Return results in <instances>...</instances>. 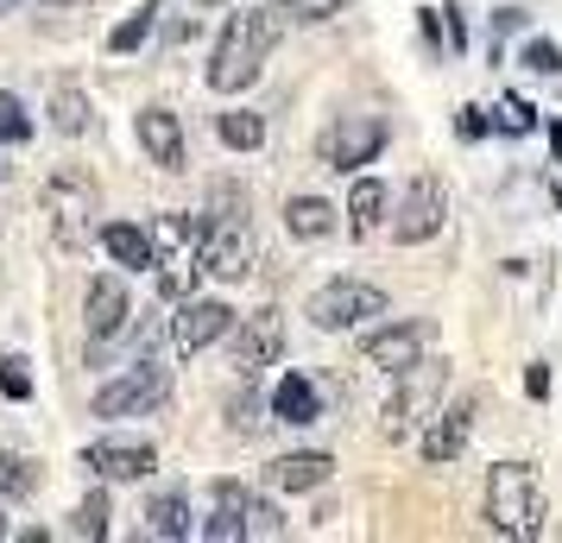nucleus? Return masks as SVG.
I'll list each match as a JSON object with an SVG mask.
<instances>
[{"instance_id": "obj_22", "label": "nucleus", "mask_w": 562, "mask_h": 543, "mask_svg": "<svg viewBox=\"0 0 562 543\" xmlns=\"http://www.w3.org/2000/svg\"><path fill=\"white\" fill-rule=\"evenodd\" d=\"M190 531H196V518H190V499H183V493H158L153 506H146V538L183 543Z\"/></svg>"}, {"instance_id": "obj_19", "label": "nucleus", "mask_w": 562, "mask_h": 543, "mask_svg": "<svg viewBox=\"0 0 562 543\" xmlns=\"http://www.w3.org/2000/svg\"><path fill=\"white\" fill-rule=\"evenodd\" d=\"M102 247H108V259H114V265H127V272H153V265H158V240L146 228H133V222H108Z\"/></svg>"}, {"instance_id": "obj_38", "label": "nucleus", "mask_w": 562, "mask_h": 543, "mask_svg": "<svg viewBox=\"0 0 562 543\" xmlns=\"http://www.w3.org/2000/svg\"><path fill=\"white\" fill-rule=\"evenodd\" d=\"M493 32H499V38H506V32H525V7H499V13H493Z\"/></svg>"}, {"instance_id": "obj_26", "label": "nucleus", "mask_w": 562, "mask_h": 543, "mask_svg": "<svg viewBox=\"0 0 562 543\" xmlns=\"http://www.w3.org/2000/svg\"><path fill=\"white\" fill-rule=\"evenodd\" d=\"M153 20H158V7H153V0H146V7L133 13V20H121V26L108 32V45H114V52H139V45L153 38Z\"/></svg>"}, {"instance_id": "obj_17", "label": "nucleus", "mask_w": 562, "mask_h": 543, "mask_svg": "<svg viewBox=\"0 0 562 543\" xmlns=\"http://www.w3.org/2000/svg\"><path fill=\"white\" fill-rule=\"evenodd\" d=\"M133 133H139V146H146V158L158 171H183V127L171 108H139Z\"/></svg>"}, {"instance_id": "obj_6", "label": "nucleus", "mask_w": 562, "mask_h": 543, "mask_svg": "<svg viewBox=\"0 0 562 543\" xmlns=\"http://www.w3.org/2000/svg\"><path fill=\"white\" fill-rule=\"evenodd\" d=\"M171 398V373L158 361H133L127 373H114L102 392H95V417H146Z\"/></svg>"}, {"instance_id": "obj_39", "label": "nucleus", "mask_w": 562, "mask_h": 543, "mask_svg": "<svg viewBox=\"0 0 562 543\" xmlns=\"http://www.w3.org/2000/svg\"><path fill=\"white\" fill-rule=\"evenodd\" d=\"M442 26H449V45H468V26H461V7H442Z\"/></svg>"}, {"instance_id": "obj_12", "label": "nucleus", "mask_w": 562, "mask_h": 543, "mask_svg": "<svg viewBox=\"0 0 562 543\" xmlns=\"http://www.w3.org/2000/svg\"><path fill=\"white\" fill-rule=\"evenodd\" d=\"M284 354V323L279 310H254L234 323V373L240 380H254V373H266V366Z\"/></svg>"}, {"instance_id": "obj_37", "label": "nucleus", "mask_w": 562, "mask_h": 543, "mask_svg": "<svg viewBox=\"0 0 562 543\" xmlns=\"http://www.w3.org/2000/svg\"><path fill=\"white\" fill-rule=\"evenodd\" d=\"M525 392H531V398H550V366H543V361L525 366Z\"/></svg>"}, {"instance_id": "obj_43", "label": "nucleus", "mask_w": 562, "mask_h": 543, "mask_svg": "<svg viewBox=\"0 0 562 543\" xmlns=\"http://www.w3.org/2000/svg\"><path fill=\"white\" fill-rule=\"evenodd\" d=\"M57 7H82V0H57Z\"/></svg>"}, {"instance_id": "obj_8", "label": "nucleus", "mask_w": 562, "mask_h": 543, "mask_svg": "<svg viewBox=\"0 0 562 543\" xmlns=\"http://www.w3.org/2000/svg\"><path fill=\"white\" fill-rule=\"evenodd\" d=\"M442 222H449V190H442V178H436V171L411 178L405 203L392 215V240H398V247H424V240L442 234Z\"/></svg>"}, {"instance_id": "obj_34", "label": "nucleus", "mask_w": 562, "mask_h": 543, "mask_svg": "<svg viewBox=\"0 0 562 543\" xmlns=\"http://www.w3.org/2000/svg\"><path fill=\"white\" fill-rule=\"evenodd\" d=\"M525 70H537V77H562V45L531 38V45H525Z\"/></svg>"}, {"instance_id": "obj_25", "label": "nucleus", "mask_w": 562, "mask_h": 543, "mask_svg": "<svg viewBox=\"0 0 562 543\" xmlns=\"http://www.w3.org/2000/svg\"><path fill=\"white\" fill-rule=\"evenodd\" d=\"M215 133H222L228 152H259V146H266V121H259L254 108H228V114L215 121Z\"/></svg>"}, {"instance_id": "obj_23", "label": "nucleus", "mask_w": 562, "mask_h": 543, "mask_svg": "<svg viewBox=\"0 0 562 543\" xmlns=\"http://www.w3.org/2000/svg\"><path fill=\"white\" fill-rule=\"evenodd\" d=\"M52 127L64 139H82V133L95 127V108H89V95H82L77 82H57L52 89Z\"/></svg>"}, {"instance_id": "obj_24", "label": "nucleus", "mask_w": 562, "mask_h": 543, "mask_svg": "<svg viewBox=\"0 0 562 543\" xmlns=\"http://www.w3.org/2000/svg\"><path fill=\"white\" fill-rule=\"evenodd\" d=\"M385 203H392V196H385L380 178H355V190H348V228H355V234H373V228L385 222Z\"/></svg>"}, {"instance_id": "obj_32", "label": "nucleus", "mask_w": 562, "mask_h": 543, "mask_svg": "<svg viewBox=\"0 0 562 543\" xmlns=\"http://www.w3.org/2000/svg\"><path fill=\"white\" fill-rule=\"evenodd\" d=\"M0 392L20 405V398H32V373H26V354H0Z\"/></svg>"}, {"instance_id": "obj_36", "label": "nucleus", "mask_w": 562, "mask_h": 543, "mask_svg": "<svg viewBox=\"0 0 562 543\" xmlns=\"http://www.w3.org/2000/svg\"><path fill=\"white\" fill-rule=\"evenodd\" d=\"M456 127H461V139H481V133L493 127V121H486V108H461V114H456Z\"/></svg>"}, {"instance_id": "obj_21", "label": "nucleus", "mask_w": 562, "mask_h": 543, "mask_svg": "<svg viewBox=\"0 0 562 543\" xmlns=\"http://www.w3.org/2000/svg\"><path fill=\"white\" fill-rule=\"evenodd\" d=\"M284 228L297 234V240H329L341 228V208L323 203V196H291L284 203Z\"/></svg>"}, {"instance_id": "obj_27", "label": "nucleus", "mask_w": 562, "mask_h": 543, "mask_svg": "<svg viewBox=\"0 0 562 543\" xmlns=\"http://www.w3.org/2000/svg\"><path fill=\"white\" fill-rule=\"evenodd\" d=\"M0 139H7V146H26V139H32L26 102H20V95H7V89H0Z\"/></svg>"}, {"instance_id": "obj_33", "label": "nucleus", "mask_w": 562, "mask_h": 543, "mask_svg": "<svg viewBox=\"0 0 562 543\" xmlns=\"http://www.w3.org/2000/svg\"><path fill=\"white\" fill-rule=\"evenodd\" d=\"M77 538H108V493H89L77 506Z\"/></svg>"}, {"instance_id": "obj_5", "label": "nucleus", "mask_w": 562, "mask_h": 543, "mask_svg": "<svg viewBox=\"0 0 562 543\" xmlns=\"http://www.w3.org/2000/svg\"><path fill=\"white\" fill-rule=\"evenodd\" d=\"M392 304H385L380 285H367V279H329V285L316 291L304 304L310 329H323V336H341V329H367L373 316H385Z\"/></svg>"}, {"instance_id": "obj_30", "label": "nucleus", "mask_w": 562, "mask_h": 543, "mask_svg": "<svg viewBox=\"0 0 562 543\" xmlns=\"http://www.w3.org/2000/svg\"><path fill=\"white\" fill-rule=\"evenodd\" d=\"M291 524H284V512L272 506V499H247V538H284Z\"/></svg>"}, {"instance_id": "obj_41", "label": "nucleus", "mask_w": 562, "mask_h": 543, "mask_svg": "<svg viewBox=\"0 0 562 543\" xmlns=\"http://www.w3.org/2000/svg\"><path fill=\"white\" fill-rule=\"evenodd\" d=\"M0 538H7V506H0Z\"/></svg>"}, {"instance_id": "obj_35", "label": "nucleus", "mask_w": 562, "mask_h": 543, "mask_svg": "<svg viewBox=\"0 0 562 543\" xmlns=\"http://www.w3.org/2000/svg\"><path fill=\"white\" fill-rule=\"evenodd\" d=\"M259 423H266V417H259V398H234L228 405V430L234 437H247V430H259Z\"/></svg>"}, {"instance_id": "obj_10", "label": "nucleus", "mask_w": 562, "mask_h": 543, "mask_svg": "<svg viewBox=\"0 0 562 543\" xmlns=\"http://www.w3.org/2000/svg\"><path fill=\"white\" fill-rule=\"evenodd\" d=\"M222 336H234V310L222 297H178V316H171V341L178 354H203Z\"/></svg>"}, {"instance_id": "obj_15", "label": "nucleus", "mask_w": 562, "mask_h": 543, "mask_svg": "<svg viewBox=\"0 0 562 543\" xmlns=\"http://www.w3.org/2000/svg\"><path fill=\"white\" fill-rule=\"evenodd\" d=\"M127 285L121 279H95L89 285V297H82V329H89V348H102V341H114L121 329H127Z\"/></svg>"}, {"instance_id": "obj_11", "label": "nucleus", "mask_w": 562, "mask_h": 543, "mask_svg": "<svg viewBox=\"0 0 562 543\" xmlns=\"http://www.w3.org/2000/svg\"><path fill=\"white\" fill-rule=\"evenodd\" d=\"M82 467L95 474V480H108V487H121V480H146L158 467V449L153 442H127V437H102L82 449Z\"/></svg>"}, {"instance_id": "obj_4", "label": "nucleus", "mask_w": 562, "mask_h": 543, "mask_svg": "<svg viewBox=\"0 0 562 543\" xmlns=\"http://www.w3.org/2000/svg\"><path fill=\"white\" fill-rule=\"evenodd\" d=\"M398 380H405V386L385 398V423H380L392 442L417 437V430L436 417V405H442V386H449V366H442V361H417V366H405Z\"/></svg>"}, {"instance_id": "obj_1", "label": "nucleus", "mask_w": 562, "mask_h": 543, "mask_svg": "<svg viewBox=\"0 0 562 543\" xmlns=\"http://www.w3.org/2000/svg\"><path fill=\"white\" fill-rule=\"evenodd\" d=\"M284 26H291L284 7H240V13H228V26L215 38V52H209V89L215 95L254 89L259 70H266V57H272V45L284 38Z\"/></svg>"}, {"instance_id": "obj_40", "label": "nucleus", "mask_w": 562, "mask_h": 543, "mask_svg": "<svg viewBox=\"0 0 562 543\" xmlns=\"http://www.w3.org/2000/svg\"><path fill=\"white\" fill-rule=\"evenodd\" d=\"M550 146H557V158H562V121H550Z\"/></svg>"}, {"instance_id": "obj_7", "label": "nucleus", "mask_w": 562, "mask_h": 543, "mask_svg": "<svg viewBox=\"0 0 562 543\" xmlns=\"http://www.w3.org/2000/svg\"><path fill=\"white\" fill-rule=\"evenodd\" d=\"M323 165L329 171H348L355 178L360 165H373V158L385 152V121L380 114H335L329 127H323Z\"/></svg>"}, {"instance_id": "obj_31", "label": "nucleus", "mask_w": 562, "mask_h": 543, "mask_svg": "<svg viewBox=\"0 0 562 543\" xmlns=\"http://www.w3.org/2000/svg\"><path fill=\"white\" fill-rule=\"evenodd\" d=\"M493 127H499V133H512V139H518V133H531V127H537L531 102H518V95H506V102L493 108Z\"/></svg>"}, {"instance_id": "obj_20", "label": "nucleus", "mask_w": 562, "mask_h": 543, "mask_svg": "<svg viewBox=\"0 0 562 543\" xmlns=\"http://www.w3.org/2000/svg\"><path fill=\"white\" fill-rule=\"evenodd\" d=\"M272 417H279V423H316V417H323V392H316V380L284 373L279 386H272Z\"/></svg>"}, {"instance_id": "obj_9", "label": "nucleus", "mask_w": 562, "mask_h": 543, "mask_svg": "<svg viewBox=\"0 0 562 543\" xmlns=\"http://www.w3.org/2000/svg\"><path fill=\"white\" fill-rule=\"evenodd\" d=\"M254 259H259V240L254 228H247V208L240 215H215L203 234V272H215V279H247L254 272Z\"/></svg>"}, {"instance_id": "obj_14", "label": "nucleus", "mask_w": 562, "mask_h": 543, "mask_svg": "<svg viewBox=\"0 0 562 543\" xmlns=\"http://www.w3.org/2000/svg\"><path fill=\"white\" fill-rule=\"evenodd\" d=\"M474 437V398H456V405H436V417L424 423V462L449 467L461 462V449Z\"/></svg>"}, {"instance_id": "obj_18", "label": "nucleus", "mask_w": 562, "mask_h": 543, "mask_svg": "<svg viewBox=\"0 0 562 543\" xmlns=\"http://www.w3.org/2000/svg\"><path fill=\"white\" fill-rule=\"evenodd\" d=\"M329 474H335V455H323V449H291V455H279L266 467V480L279 493H316Z\"/></svg>"}, {"instance_id": "obj_13", "label": "nucleus", "mask_w": 562, "mask_h": 543, "mask_svg": "<svg viewBox=\"0 0 562 543\" xmlns=\"http://www.w3.org/2000/svg\"><path fill=\"white\" fill-rule=\"evenodd\" d=\"M424 348H430V323H385L360 341V361L380 366V373H405V366L424 361Z\"/></svg>"}, {"instance_id": "obj_3", "label": "nucleus", "mask_w": 562, "mask_h": 543, "mask_svg": "<svg viewBox=\"0 0 562 543\" xmlns=\"http://www.w3.org/2000/svg\"><path fill=\"white\" fill-rule=\"evenodd\" d=\"M95 208H102L95 178H82V171H52V183H45V222H52L57 253H82V247H89Z\"/></svg>"}, {"instance_id": "obj_29", "label": "nucleus", "mask_w": 562, "mask_h": 543, "mask_svg": "<svg viewBox=\"0 0 562 543\" xmlns=\"http://www.w3.org/2000/svg\"><path fill=\"white\" fill-rule=\"evenodd\" d=\"M0 487L13 493V499H26V493H38V467L26 455H0Z\"/></svg>"}, {"instance_id": "obj_42", "label": "nucleus", "mask_w": 562, "mask_h": 543, "mask_svg": "<svg viewBox=\"0 0 562 543\" xmlns=\"http://www.w3.org/2000/svg\"><path fill=\"white\" fill-rule=\"evenodd\" d=\"M7 7H20V0H0V13H7Z\"/></svg>"}, {"instance_id": "obj_28", "label": "nucleus", "mask_w": 562, "mask_h": 543, "mask_svg": "<svg viewBox=\"0 0 562 543\" xmlns=\"http://www.w3.org/2000/svg\"><path fill=\"white\" fill-rule=\"evenodd\" d=\"M284 13H291V26H323L335 13H348V0H279Z\"/></svg>"}, {"instance_id": "obj_16", "label": "nucleus", "mask_w": 562, "mask_h": 543, "mask_svg": "<svg viewBox=\"0 0 562 543\" xmlns=\"http://www.w3.org/2000/svg\"><path fill=\"white\" fill-rule=\"evenodd\" d=\"M247 499H254V493L240 487V480H215V487H209V518L196 531H203L209 543H240L247 538Z\"/></svg>"}, {"instance_id": "obj_2", "label": "nucleus", "mask_w": 562, "mask_h": 543, "mask_svg": "<svg viewBox=\"0 0 562 543\" xmlns=\"http://www.w3.org/2000/svg\"><path fill=\"white\" fill-rule=\"evenodd\" d=\"M543 474L531 462H499L486 474V531H499L512 543H531L543 538Z\"/></svg>"}]
</instances>
